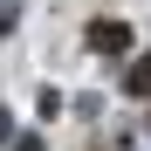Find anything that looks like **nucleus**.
I'll list each match as a JSON object with an SVG mask.
<instances>
[{
	"mask_svg": "<svg viewBox=\"0 0 151 151\" xmlns=\"http://www.w3.org/2000/svg\"><path fill=\"white\" fill-rule=\"evenodd\" d=\"M89 48H96V55H124V48H131V28H124V21H96V28H89Z\"/></svg>",
	"mask_w": 151,
	"mask_h": 151,
	"instance_id": "nucleus-1",
	"label": "nucleus"
},
{
	"mask_svg": "<svg viewBox=\"0 0 151 151\" xmlns=\"http://www.w3.org/2000/svg\"><path fill=\"white\" fill-rule=\"evenodd\" d=\"M131 89H151V55H144V62L131 69Z\"/></svg>",
	"mask_w": 151,
	"mask_h": 151,
	"instance_id": "nucleus-2",
	"label": "nucleus"
},
{
	"mask_svg": "<svg viewBox=\"0 0 151 151\" xmlns=\"http://www.w3.org/2000/svg\"><path fill=\"white\" fill-rule=\"evenodd\" d=\"M14 151H41V144H35V137H21V144H14Z\"/></svg>",
	"mask_w": 151,
	"mask_h": 151,
	"instance_id": "nucleus-3",
	"label": "nucleus"
}]
</instances>
